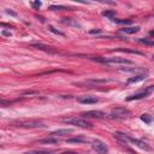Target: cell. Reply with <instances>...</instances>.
Listing matches in <instances>:
<instances>
[{"label": "cell", "mask_w": 154, "mask_h": 154, "mask_svg": "<svg viewBox=\"0 0 154 154\" xmlns=\"http://www.w3.org/2000/svg\"><path fill=\"white\" fill-rule=\"evenodd\" d=\"M12 125L18 126V128H25V129H36V128H46V125L35 119H25V120H16L12 123Z\"/></svg>", "instance_id": "6da1fadb"}, {"label": "cell", "mask_w": 154, "mask_h": 154, "mask_svg": "<svg viewBox=\"0 0 154 154\" xmlns=\"http://www.w3.org/2000/svg\"><path fill=\"white\" fill-rule=\"evenodd\" d=\"M91 60H95L97 63H102V64H132L131 60L122 58V57H114V58H90Z\"/></svg>", "instance_id": "7a4b0ae2"}, {"label": "cell", "mask_w": 154, "mask_h": 154, "mask_svg": "<svg viewBox=\"0 0 154 154\" xmlns=\"http://www.w3.org/2000/svg\"><path fill=\"white\" fill-rule=\"evenodd\" d=\"M63 123H66V124H71V125H75V126H78V128H91V123H89L88 120L83 119L82 117L78 118V117H71V118H64L61 119Z\"/></svg>", "instance_id": "3957f363"}, {"label": "cell", "mask_w": 154, "mask_h": 154, "mask_svg": "<svg viewBox=\"0 0 154 154\" xmlns=\"http://www.w3.org/2000/svg\"><path fill=\"white\" fill-rule=\"evenodd\" d=\"M130 114L131 112L125 107H116L111 111V118H116V119H125L129 118Z\"/></svg>", "instance_id": "277c9868"}, {"label": "cell", "mask_w": 154, "mask_h": 154, "mask_svg": "<svg viewBox=\"0 0 154 154\" xmlns=\"http://www.w3.org/2000/svg\"><path fill=\"white\" fill-rule=\"evenodd\" d=\"M153 91H154V84H153V85L147 87L146 89L141 90L140 93H136V94H134V95L128 96V97H126V100H128V101H132V100H140V99L147 97V96H148V95H150Z\"/></svg>", "instance_id": "5b68a950"}, {"label": "cell", "mask_w": 154, "mask_h": 154, "mask_svg": "<svg viewBox=\"0 0 154 154\" xmlns=\"http://www.w3.org/2000/svg\"><path fill=\"white\" fill-rule=\"evenodd\" d=\"M91 148L96 152V154H107V152H108L107 146L100 140H94L91 143Z\"/></svg>", "instance_id": "8992f818"}, {"label": "cell", "mask_w": 154, "mask_h": 154, "mask_svg": "<svg viewBox=\"0 0 154 154\" xmlns=\"http://www.w3.org/2000/svg\"><path fill=\"white\" fill-rule=\"evenodd\" d=\"M126 143H132L134 146L141 148L142 150H147V152L152 150V148H150L146 142H143V141H141V140H137V138H134V137H131V136H128V138H126Z\"/></svg>", "instance_id": "52a82bcc"}, {"label": "cell", "mask_w": 154, "mask_h": 154, "mask_svg": "<svg viewBox=\"0 0 154 154\" xmlns=\"http://www.w3.org/2000/svg\"><path fill=\"white\" fill-rule=\"evenodd\" d=\"M81 117L82 118H103V117H106V114L102 111L93 109V111H87V112L81 113Z\"/></svg>", "instance_id": "ba28073f"}, {"label": "cell", "mask_w": 154, "mask_h": 154, "mask_svg": "<svg viewBox=\"0 0 154 154\" xmlns=\"http://www.w3.org/2000/svg\"><path fill=\"white\" fill-rule=\"evenodd\" d=\"M77 101L79 103H84V105H90V103H96L99 101L97 97L95 96H90V95H84V96H81L77 99Z\"/></svg>", "instance_id": "9c48e42d"}, {"label": "cell", "mask_w": 154, "mask_h": 154, "mask_svg": "<svg viewBox=\"0 0 154 154\" xmlns=\"http://www.w3.org/2000/svg\"><path fill=\"white\" fill-rule=\"evenodd\" d=\"M112 81L113 79H107V78H90L79 84H100V83H107V82H112Z\"/></svg>", "instance_id": "30bf717a"}, {"label": "cell", "mask_w": 154, "mask_h": 154, "mask_svg": "<svg viewBox=\"0 0 154 154\" xmlns=\"http://www.w3.org/2000/svg\"><path fill=\"white\" fill-rule=\"evenodd\" d=\"M146 78H147V72H143V73L135 75L134 77H130L126 83H128V84H130V83H136V82H141V81H143V79H146Z\"/></svg>", "instance_id": "8fae6325"}, {"label": "cell", "mask_w": 154, "mask_h": 154, "mask_svg": "<svg viewBox=\"0 0 154 154\" xmlns=\"http://www.w3.org/2000/svg\"><path fill=\"white\" fill-rule=\"evenodd\" d=\"M72 132H73L72 129H60V130L53 131L51 134V136L52 137H54V136H65V135H69V134H72Z\"/></svg>", "instance_id": "7c38bea8"}, {"label": "cell", "mask_w": 154, "mask_h": 154, "mask_svg": "<svg viewBox=\"0 0 154 154\" xmlns=\"http://www.w3.org/2000/svg\"><path fill=\"white\" fill-rule=\"evenodd\" d=\"M140 31V26H125L119 29V32H124V34H135Z\"/></svg>", "instance_id": "4fadbf2b"}, {"label": "cell", "mask_w": 154, "mask_h": 154, "mask_svg": "<svg viewBox=\"0 0 154 154\" xmlns=\"http://www.w3.org/2000/svg\"><path fill=\"white\" fill-rule=\"evenodd\" d=\"M66 142L67 143H85V142H88V138L82 137V136H78V137L69 138V140H66Z\"/></svg>", "instance_id": "5bb4252c"}, {"label": "cell", "mask_w": 154, "mask_h": 154, "mask_svg": "<svg viewBox=\"0 0 154 154\" xmlns=\"http://www.w3.org/2000/svg\"><path fill=\"white\" fill-rule=\"evenodd\" d=\"M58 140L54 138V137H48V138H42V140H38L37 143H43V144H52V143H57Z\"/></svg>", "instance_id": "9a60e30c"}, {"label": "cell", "mask_w": 154, "mask_h": 154, "mask_svg": "<svg viewBox=\"0 0 154 154\" xmlns=\"http://www.w3.org/2000/svg\"><path fill=\"white\" fill-rule=\"evenodd\" d=\"M31 47H36L37 49H45L47 52H52V53H55L54 49H52V47H47L45 45H41V43H36V45H31Z\"/></svg>", "instance_id": "2e32d148"}, {"label": "cell", "mask_w": 154, "mask_h": 154, "mask_svg": "<svg viewBox=\"0 0 154 154\" xmlns=\"http://www.w3.org/2000/svg\"><path fill=\"white\" fill-rule=\"evenodd\" d=\"M54 150H28L24 154H53Z\"/></svg>", "instance_id": "e0dca14e"}, {"label": "cell", "mask_w": 154, "mask_h": 154, "mask_svg": "<svg viewBox=\"0 0 154 154\" xmlns=\"http://www.w3.org/2000/svg\"><path fill=\"white\" fill-rule=\"evenodd\" d=\"M141 120L142 122H144L146 124H149V123H152V120H153V117L150 116V114H148V113H143V114H141Z\"/></svg>", "instance_id": "ac0fdd59"}, {"label": "cell", "mask_w": 154, "mask_h": 154, "mask_svg": "<svg viewBox=\"0 0 154 154\" xmlns=\"http://www.w3.org/2000/svg\"><path fill=\"white\" fill-rule=\"evenodd\" d=\"M101 14H102L103 17H107V18H109V19H113L114 16H116V12L112 11V10H106V11H102Z\"/></svg>", "instance_id": "d6986e66"}, {"label": "cell", "mask_w": 154, "mask_h": 154, "mask_svg": "<svg viewBox=\"0 0 154 154\" xmlns=\"http://www.w3.org/2000/svg\"><path fill=\"white\" fill-rule=\"evenodd\" d=\"M112 20L114 23H117V24H131L130 19H117V18H113Z\"/></svg>", "instance_id": "ffe728a7"}, {"label": "cell", "mask_w": 154, "mask_h": 154, "mask_svg": "<svg viewBox=\"0 0 154 154\" xmlns=\"http://www.w3.org/2000/svg\"><path fill=\"white\" fill-rule=\"evenodd\" d=\"M140 43H143V45H147V46H154V41L152 40H143V38H140L137 40Z\"/></svg>", "instance_id": "44dd1931"}, {"label": "cell", "mask_w": 154, "mask_h": 154, "mask_svg": "<svg viewBox=\"0 0 154 154\" xmlns=\"http://www.w3.org/2000/svg\"><path fill=\"white\" fill-rule=\"evenodd\" d=\"M49 10L51 11H58V10H67L65 6H57V5H52L49 6Z\"/></svg>", "instance_id": "7402d4cb"}, {"label": "cell", "mask_w": 154, "mask_h": 154, "mask_svg": "<svg viewBox=\"0 0 154 154\" xmlns=\"http://www.w3.org/2000/svg\"><path fill=\"white\" fill-rule=\"evenodd\" d=\"M49 30L52 31V32H54V34H57V35H60V36H64V32H61V31H59V30H57L54 26H52V25H49Z\"/></svg>", "instance_id": "603a6c76"}, {"label": "cell", "mask_w": 154, "mask_h": 154, "mask_svg": "<svg viewBox=\"0 0 154 154\" xmlns=\"http://www.w3.org/2000/svg\"><path fill=\"white\" fill-rule=\"evenodd\" d=\"M142 69L141 67H132V69H122V71H125V72H136V71H141Z\"/></svg>", "instance_id": "cb8c5ba5"}, {"label": "cell", "mask_w": 154, "mask_h": 154, "mask_svg": "<svg viewBox=\"0 0 154 154\" xmlns=\"http://www.w3.org/2000/svg\"><path fill=\"white\" fill-rule=\"evenodd\" d=\"M31 6H32L34 8H36V10H38V8L41 7V1H32V2H31Z\"/></svg>", "instance_id": "d4e9b609"}, {"label": "cell", "mask_w": 154, "mask_h": 154, "mask_svg": "<svg viewBox=\"0 0 154 154\" xmlns=\"http://www.w3.org/2000/svg\"><path fill=\"white\" fill-rule=\"evenodd\" d=\"M116 51H120V52H128V53H135V54H142L141 52H137V51H129V49H116Z\"/></svg>", "instance_id": "484cf974"}, {"label": "cell", "mask_w": 154, "mask_h": 154, "mask_svg": "<svg viewBox=\"0 0 154 154\" xmlns=\"http://www.w3.org/2000/svg\"><path fill=\"white\" fill-rule=\"evenodd\" d=\"M99 32H101L100 29H93V30H89V34H99Z\"/></svg>", "instance_id": "4316f807"}, {"label": "cell", "mask_w": 154, "mask_h": 154, "mask_svg": "<svg viewBox=\"0 0 154 154\" xmlns=\"http://www.w3.org/2000/svg\"><path fill=\"white\" fill-rule=\"evenodd\" d=\"M6 13H8V14H11V16H17L14 12H12V11H10V10H6Z\"/></svg>", "instance_id": "83f0119b"}, {"label": "cell", "mask_w": 154, "mask_h": 154, "mask_svg": "<svg viewBox=\"0 0 154 154\" xmlns=\"http://www.w3.org/2000/svg\"><path fill=\"white\" fill-rule=\"evenodd\" d=\"M2 35H5V36H11V32H8V31H2Z\"/></svg>", "instance_id": "f1b7e54d"}, {"label": "cell", "mask_w": 154, "mask_h": 154, "mask_svg": "<svg viewBox=\"0 0 154 154\" xmlns=\"http://www.w3.org/2000/svg\"><path fill=\"white\" fill-rule=\"evenodd\" d=\"M63 154H78V153H76V152H65Z\"/></svg>", "instance_id": "f546056e"}, {"label": "cell", "mask_w": 154, "mask_h": 154, "mask_svg": "<svg viewBox=\"0 0 154 154\" xmlns=\"http://www.w3.org/2000/svg\"><path fill=\"white\" fill-rule=\"evenodd\" d=\"M149 34H150V35H154V30H152V31H150Z\"/></svg>", "instance_id": "4dcf8cb0"}, {"label": "cell", "mask_w": 154, "mask_h": 154, "mask_svg": "<svg viewBox=\"0 0 154 154\" xmlns=\"http://www.w3.org/2000/svg\"><path fill=\"white\" fill-rule=\"evenodd\" d=\"M153 60H154V55H153Z\"/></svg>", "instance_id": "1f68e13d"}]
</instances>
